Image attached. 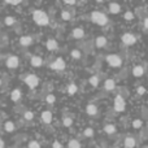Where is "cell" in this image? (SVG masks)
I'll use <instances>...</instances> for the list:
<instances>
[{"label": "cell", "instance_id": "obj_1", "mask_svg": "<svg viewBox=\"0 0 148 148\" xmlns=\"http://www.w3.org/2000/svg\"><path fill=\"white\" fill-rule=\"evenodd\" d=\"M33 20H34V22H35L36 25H39V26H47V25L49 23V17H48V14H47L44 10H42V9L34 10V13H33Z\"/></svg>", "mask_w": 148, "mask_h": 148}, {"label": "cell", "instance_id": "obj_2", "mask_svg": "<svg viewBox=\"0 0 148 148\" xmlns=\"http://www.w3.org/2000/svg\"><path fill=\"white\" fill-rule=\"evenodd\" d=\"M91 21L94 23H96V25H99V26H105L109 20H108V17L104 14V13L95 10V12L91 13Z\"/></svg>", "mask_w": 148, "mask_h": 148}, {"label": "cell", "instance_id": "obj_3", "mask_svg": "<svg viewBox=\"0 0 148 148\" xmlns=\"http://www.w3.org/2000/svg\"><path fill=\"white\" fill-rule=\"evenodd\" d=\"M105 61L112 68H120L121 65H122V59L116 53H110V55H108V56H105Z\"/></svg>", "mask_w": 148, "mask_h": 148}, {"label": "cell", "instance_id": "obj_4", "mask_svg": "<svg viewBox=\"0 0 148 148\" xmlns=\"http://www.w3.org/2000/svg\"><path fill=\"white\" fill-rule=\"evenodd\" d=\"M113 104H114V110L116 112H123L125 108H126V103H125V99H123L122 95H117V96L114 97Z\"/></svg>", "mask_w": 148, "mask_h": 148}, {"label": "cell", "instance_id": "obj_5", "mask_svg": "<svg viewBox=\"0 0 148 148\" xmlns=\"http://www.w3.org/2000/svg\"><path fill=\"white\" fill-rule=\"evenodd\" d=\"M23 81H25V83L27 84L30 88H35V87L39 84V78H38V75H35V74H27Z\"/></svg>", "mask_w": 148, "mask_h": 148}, {"label": "cell", "instance_id": "obj_6", "mask_svg": "<svg viewBox=\"0 0 148 148\" xmlns=\"http://www.w3.org/2000/svg\"><path fill=\"white\" fill-rule=\"evenodd\" d=\"M121 40H122V43L125 44V46H133V44H135L136 38H135V35H134V34L125 33L122 36H121Z\"/></svg>", "mask_w": 148, "mask_h": 148}, {"label": "cell", "instance_id": "obj_7", "mask_svg": "<svg viewBox=\"0 0 148 148\" xmlns=\"http://www.w3.org/2000/svg\"><path fill=\"white\" fill-rule=\"evenodd\" d=\"M51 69H53V70H64L65 69V66H66V64H65V61H64V59L62 57H57L55 61H52L51 62Z\"/></svg>", "mask_w": 148, "mask_h": 148}, {"label": "cell", "instance_id": "obj_8", "mask_svg": "<svg viewBox=\"0 0 148 148\" xmlns=\"http://www.w3.org/2000/svg\"><path fill=\"white\" fill-rule=\"evenodd\" d=\"M5 65H7L9 69H16V68L20 65V59L17 56H9L7 60H5Z\"/></svg>", "mask_w": 148, "mask_h": 148}, {"label": "cell", "instance_id": "obj_9", "mask_svg": "<svg viewBox=\"0 0 148 148\" xmlns=\"http://www.w3.org/2000/svg\"><path fill=\"white\" fill-rule=\"evenodd\" d=\"M46 47L48 51H56V49L59 48V43H57L56 39H48V40L46 42Z\"/></svg>", "mask_w": 148, "mask_h": 148}, {"label": "cell", "instance_id": "obj_10", "mask_svg": "<svg viewBox=\"0 0 148 148\" xmlns=\"http://www.w3.org/2000/svg\"><path fill=\"white\" fill-rule=\"evenodd\" d=\"M123 146L125 148H134L136 146V140L134 136H126L125 140H123Z\"/></svg>", "mask_w": 148, "mask_h": 148}, {"label": "cell", "instance_id": "obj_11", "mask_svg": "<svg viewBox=\"0 0 148 148\" xmlns=\"http://www.w3.org/2000/svg\"><path fill=\"white\" fill-rule=\"evenodd\" d=\"M30 64H31V66H34V68H40L42 65H43V59H42L40 56H33L30 59Z\"/></svg>", "mask_w": 148, "mask_h": 148}, {"label": "cell", "instance_id": "obj_12", "mask_svg": "<svg viewBox=\"0 0 148 148\" xmlns=\"http://www.w3.org/2000/svg\"><path fill=\"white\" fill-rule=\"evenodd\" d=\"M33 38H31L30 35H23V36H21L20 38V44L21 46H23V47H29V46H31L33 44Z\"/></svg>", "mask_w": 148, "mask_h": 148}, {"label": "cell", "instance_id": "obj_13", "mask_svg": "<svg viewBox=\"0 0 148 148\" xmlns=\"http://www.w3.org/2000/svg\"><path fill=\"white\" fill-rule=\"evenodd\" d=\"M107 42H108V39L105 38V36H97L96 39H95V46L97 47V48H103V47H105L107 46Z\"/></svg>", "mask_w": 148, "mask_h": 148}, {"label": "cell", "instance_id": "obj_14", "mask_svg": "<svg viewBox=\"0 0 148 148\" xmlns=\"http://www.w3.org/2000/svg\"><path fill=\"white\" fill-rule=\"evenodd\" d=\"M104 88L107 90V91H113V90L116 88V82H114V79H105V82H104Z\"/></svg>", "mask_w": 148, "mask_h": 148}, {"label": "cell", "instance_id": "obj_15", "mask_svg": "<svg viewBox=\"0 0 148 148\" xmlns=\"http://www.w3.org/2000/svg\"><path fill=\"white\" fill-rule=\"evenodd\" d=\"M108 10L110 13H113V14H117V13L121 12V5L117 4V3H110L109 7H108Z\"/></svg>", "mask_w": 148, "mask_h": 148}, {"label": "cell", "instance_id": "obj_16", "mask_svg": "<svg viewBox=\"0 0 148 148\" xmlns=\"http://www.w3.org/2000/svg\"><path fill=\"white\" fill-rule=\"evenodd\" d=\"M52 113L49 112V110H44L43 113H42V121H43L44 123H51L52 122Z\"/></svg>", "mask_w": 148, "mask_h": 148}, {"label": "cell", "instance_id": "obj_17", "mask_svg": "<svg viewBox=\"0 0 148 148\" xmlns=\"http://www.w3.org/2000/svg\"><path fill=\"white\" fill-rule=\"evenodd\" d=\"M86 113L88 116H91V117L92 116H96L97 114V107L95 104H88L86 107Z\"/></svg>", "mask_w": 148, "mask_h": 148}, {"label": "cell", "instance_id": "obj_18", "mask_svg": "<svg viewBox=\"0 0 148 148\" xmlns=\"http://www.w3.org/2000/svg\"><path fill=\"white\" fill-rule=\"evenodd\" d=\"M21 96H22V92H21L20 88H14L10 92V99H12L13 101H18V100L21 99Z\"/></svg>", "mask_w": 148, "mask_h": 148}, {"label": "cell", "instance_id": "obj_19", "mask_svg": "<svg viewBox=\"0 0 148 148\" xmlns=\"http://www.w3.org/2000/svg\"><path fill=\"white\" fill-rule=\"evenodd\" d=\"M104 131L108 135H113V134L117 131V129H116V126L113 125V123H107V125L104 126Z\"/></svg>", "mask_w": 148, "mask_h": 148}, {"label": "cell", "instance_id": "obj_20", "mask_svg": "<svg viewBox=\"0 0 148 148\" xmlns=\"http://www.w3.org/2000/svg\"><path fill=\"white\" fill-rule=\"evenodd\" d=\"M72 34H73V38H75V39H82L84 36V31L81 27H75Z\"/></svg>", "mask_w": 148, "mask_h": 148}, {"label": "cell", "instance_id": "obj_21", "mask_svg": "<svg viewBox=\"0 0 148 148\" xmlns=\"http://www.w3.org/2000/svg\"><path fill=\"white\" fill-rule=\"evenodd\" d=\"M133 74L135 77H142L144 74V68L142 66V65H136V66H134V69H133Z\"/></svg>", "mask_w": 148, "mask_h": 148}, {"label": "cell", "instance_id": "obj_22", "mask_svg": "<svg viewBox=\"0 0 148 148\" xmlns=\"http://www.w3.org/2000/svg\"><path fill=\"white\" fill-rule=\"evenodd\" d=\"M14 129H16V125L12 121H7V122L4 123V130L7 131V133H12V131H14Z\"/></svg>", "mask_w": 148, "mask_h": 148}, {"label": "cell", "instance_id": "obj_23", "mask_svg": "<svg viewBox=\"0 0 148 148\" xmlns=\"http://www.w3.org/2000/svg\"><path fill=\"white\" fill-rule=\"evenodd\" d=\"M99 82H100V78H99V77H96V75L90 77V79H88V83L91 84V86H94V87L99 86Z\"/></svg>", "mask_w": 148, "mask_h": 148}, {"label": "cell", "instance_id": "obj_24", "mask_svg": "<svg viewBox=\"0 0 148 148\" xmlns=\"http://www.w3.org/2000/svg\"><path fill=\"white\" fill-rule=\"evenodd\" d=\"M77 90H78V87H77L75 83H69V86H68V94L69 95H74L77 92Z\"/></svg>", "mask_w": 148, "mask_h": 148}, {"label": "cell", "instance_id": "obj_25", "mask_svg": "<svg viewBox=\"0 0 148 148\" xmlns=\"http://www.w3.org/2000/svg\"><path fill=\"white\" fill-rule=\"evenodd\" d=\"M68 146H69V148H81V143H79V140H77V139H70Z\"/></svg>", "mask_w": 148, "mask_h": 148}, {"label": "cell", "instance_id": "obj_26", "mask_svg": "<svg viewBox=\"0 0 148 148\" xmlns=\"http://www.w3.org/2000/svg\"><path fill=\"white\" fill-rule=\"evenodd\" d=\"M4 22H5V25H8V26H13L16 23V18L12 17V16H8V17L4 18Z\"/></svg>", "mask_w": 148, "mask_h": 148}, {"label": "cell", "instance_id": "obj_27", "mask_svg": "<svg viewBox=\"0 0 148 148\" xmlns=\"http://www.w3.org/2000/svg\"><path fill=\"white\" fill-rule=\"evenodd\" d=\"M22 116H23V118H25L26 121H31V120H34V113H33V112H30V110H26V112H23V113H22Z\"/></svg>", "mask_w": 148, "mask_h": 148}, {"label": "cell", "instance_id": "obj_28", "mask_svg": "<svg viewBox=\"0 0 148 148\" xmlns=\"http://www.w3.org/2000/svg\"><path fill=\"white\" fill-rule=\"evenodd\" d=\"M62 123H64L65 127H70L73 123V118L72 117H68V116H65L64 120H62Z\"/></svg>", "mask_w": 148, "mask_h": 148}, {"label": "cell", "instance_id": "obj_29", "mask_svg": "<svg viewBox=\"0 0 148 148\" xmlns=\"http://www.w3.org/2000/svg\"><path fill=\"white\" fill-rule=\"evenodd\" d=\"M83 135L86 136V138H92V136H94V129H92V127H87V129H84Z\"/></svg>", "mask_w": 148, "mask_h": 148}, {"label": "cell", "instance_id": "obj_30", "mask_svg": "<svg viewBox=\"0 0 148 148\" xmlns=\"http://www.w3.org/2000/svg\"><path fill=\"white\" fill-rule=\"evenodd\" d=\"M55 101H56V96H55L53 94H48L46 96V103L47 104H53Z\"/></svg>", "mask_w": 148, "mask_h": 148}, {"label": "cell", "instance_id": "obj_31", "mask_svg": "<svg viewBox=\"0 0 148 148\" xmlns=\"http://www.w3.org/2000/svg\"><path fill=\"white\" fill-rule=\"evenodd\" d=\"M61 18H62L64 21H69L70 18H72V14H70L69 10H65V9H64V10L61 12Z\"/></svg>", "mask_w": 148, "mask_h": 148}, {"label": "cell", "instance_id": "obj_32", "mask_svg": "<svg viewBox=\"0 0 148 148\" xmlns=\"http://www.w3.org/2000/svg\"><path fill=\"white\" fill-rule=\"evenodd\" d=\"M123 17H125V20H126V21H133L135 16H134V13L131 12V10H127V12H126L125 14H123Z\"/></svg>", "mask_w": 148, "mask_h": 148}, {"label": "cell", "instance_id": "obj_33", "mask_svg": "<svg viewBox=\"0 0 148 148\" xmlns=\"http://www.w3.org/2000/svg\"><path fill=\"white\" fill-rule=\"evenodd\" d=\"M70 55H72V57L73 59H81V56H82V53H81V51L79 49H73L72 52H70Z\"/></svg>", "mask_w": 148, "mask_h": 148}, {"label": "cell", "instance_id": "obj_34", "mask_svg": "<svg viewBox=\"0 0 148 148\" xmlns=\"http://www.w3.org/2000/svg\"><path fill=\"white\" fill-rule=\"evenodd\" d=\"M143 126V121L142 120H134L133 121V127L134 129H140Z\"/></svg>", "mask_w": 148, "mask_h": 148}, {"label": "cell", "instance_id": "obj_35", "mask_svg": "<svg viewBox=\"0 0 148 148\" xmlns=\"http://www.w3.org/2000/svg\"><path fill=\"white\" fill-rule=\"evenodd\" d=\"M29 148H40V144L36 140H31V142H29Z\"/></svg>", "mask_w": 148, "mask_h": 148}, {"label": "cell", "instance_id": "obj_36", "mask_svg": "<svg viewBox=\"0 0 148 148\" xmlns=\"http://www.w3.org/2000/svg\"><path fill=\"white\" fill-rule=\"evenodd\" d=\"M136 94H138V95H144V94H146V87L139 86L138 88H136Z\"/></svg>", "mask_w": 148, "mask_h": 148}, {"label": "cell", "instance_id": "obj_37", "mask_svg": "<svg viewBox=\"0 0 148 148\" xmlns=\"http://www.w3.org/2000/svg\"><path fill=\"white\" fill-rule=\"evenodd\" d=\"M52 148H62V144L60 143L59 140H55L53 143H52Z\"/></svg>", "mask_w": 148, "mask_h": 148}, {"label": "cell", "instance_id": "obj_38", "mask_svg": "<svg viewBox=\"0 0 148 148\" xmlns=\"http://www.w3.org/2000/svg\"><path fill=\"white\" fill-rule=\"evenodd\" d=\"M7 4H10V5H20L21 4V1L20 0H16V1H10V0H7Z\"/></svg>", "mask_w": 148, "mask_h": 148}, {"label": "cell", "instance_id": "obj_39", "mask_svg": "<svg viewBox=\"0 0 148 148\" xmlns=\"http://www.w3.org/2000/svg\"><path fill=\"white\" fill-rule=\"evenodd\" d=\"M147 29H148V18H144L143 20V30H144V33L147 31Z\"/></svg>", "mask_w": 148, "mask_h": 148}, {"label": "cell", "instance_id": "obj_40", "mask_svg": "<svg viewBox=\"0 0 148 148\" xmlns=\"http://www.w3.org/2000/svg\"><path fill=\"white\" fill-rule=\"evenodd\" d=\"M64 3L66 5H75V1H72V0H65Z\"/></svg>", "mask_w": 148, "mask_h": 148}, {"label": "cell", "instance_id": "obj_41", "mask_svg": "<svg viewBox=\"0 0 148 148\" xmlns=\"http://www.w3.org/2000/svg\"><path fill=\"white\" fill-rule=\"evenodd\" d=\"M5 147V143H4V140H3L1 138H0V148H4Z\"/></svg>", "mask_w": 148, "mask_h": 148}, {"label": "cell", "instance_id": "obj_42", "mask_svg": "<svg viewBox=\"0 0 148 148\" xmlns=\"http://www.w3.org/2000/svg\"><path fill=\"white\" fill-rule=\"evenodd\" d=\"M113 148H120V147H117V146H116V147H113Z\"/></svg>", "mask_w": 148, "mask_h": 148}, {"label": "cell", "instance_id": "obj_43", "mask_svg": "<svg viewBox=\"0 0 148 148\" xmlns=\"http://www.w3.org/2000/svg\"><path fill=\"white\" fill-rule=\"evenodd\" d=\"M0 84H1V79H0Z\"/></svg>", "mask_w": 148, "mask_h": 148}]
</instances>
